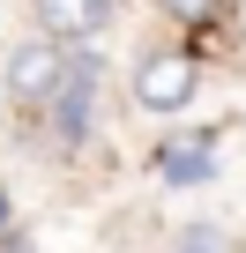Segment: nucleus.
Listing matches in <instances>:
<instances>
[{
    "instance_id": "obj_5",
    "label": "nucleus",
    "mask_w": 246,
    "mask_h": 253,
    "mask_svg": "<svg viewBox=\"0 0 246 253\" xmlns=\"http://www.w3.org/2000/svg\"><path fill=\"white\" fill-rule=\"evenodd\" d=\"M30 8H38L45 38H67V45H82V38H97V30L112 23V8H119V0H30Z\"/></svg>"
},
{
    "instance_id": "obj_3",
    "label": "nucleus",
    "mask_w": 246,
    "mask_h": 253,
    "mask_svg": "<svg viewBox=\"0 0 246 253\" xmlns=\"http://www.w3.org/2000/svg\"><path fill=\"white\" fill-rule=\"evenodd\" d=\"M67 60H75L67 38H30V45H15L8 67H0V97H8L15 112H38V104L67 82Z\"/></svg>"
},
{
    "instance_id": "obj_4",
    "label": "nucleus",
    "mask_w": 246,
    "mask_h": 253,
    "mask_svg": "<svg viewBox=\"0 0 246 253\" xmlns=\"http://www.w3.org/2000/svg\"><path fill=\"white\" fill-rule=\"evenodd\" d=\"M216 126H201V134H172L157 157H149V171L164 179V186H209L216 179Z\"/></svg>"
},
{
    "instance_id": "obj_2",
    "label": "nucleus",
    "mask_w": 246,
    "mask_h": 253,
    "mask_svg": "<svg viewBox=\"0 0 246 253\" xmlns=\"http://www.w3.org/2000/svg\"><path fill=\"white\" fill-rule=\"evenodd\" d=\"M97 89H104V67H97V52H82V45H75L67 82H60V89L30 112V119L45 126V142H52V149H67V157H75V149L97 134Z\"/></svg>"
},
{
    "instance_id": "obj_7",
    "label": "nucleus",
    "mask_w": 246,
    "mask_h": 253,
    "mask_svg": "<svg viewBox=\"0 0 246 253\" xmlns=\"http://www.w3.org/2000/svg\"><path fill=\"white\" fill-rule=\"evenodd\" d=\"M179 253H224V238L209 223H194V231H179Z\"/></svg>"
},
{
    "instance_id": "obj_6",
    "label": "nucleus",
    "mask_w": 246,
    "mask_h": 253,
    "mask_svg": "<svg viewBox=\"0 0 246 253\" xmlns=\"http://www.w3.org/2000/svg\"><path fill=\"white\" fill-rule=\"evenodd\" d=\"M157 15H164L172 30H194V38H201V30H216V23L231 15V0H157Z\"/></svg>"
},
{
    "instance_id": "obj_1",
    "label": "nucleus",
    "mask_w": 246,
    "mask_h": 253,
    "mask_svg": "<svg viewBox=\"0 0 246 253\" xmlns=\"http://www.w3.org/2000/svg\"><path fill=\"white\" fill-rule=\"evenodd\" d=\"M127 97H135V112H149V119H179V112L201 97V52H194V45H149V52L135 60V75H127Z\"/></svg>"
},
{
    "instance_id": "obj_8",
    "label": "nucleus",
    "mask_w": 246,
    "mask_h": 253,
    "mask_svg": "<svg viewBox=\"0 0 246 253\" xmlns=\"http://www.w3.org/2000/svg\"><path fill=\"white\" fill-rule=\"evenodd\" d=\"M0 231H15V201H8V186H0Z\"/></svg>"
}]
</instances>
